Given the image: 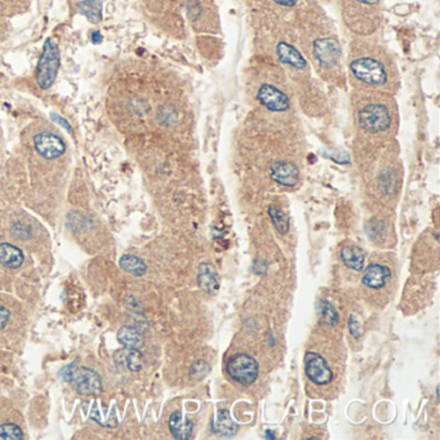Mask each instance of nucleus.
<instances>
[{
    "label": "nucleus",
    "instance_id": "f257e3e1",
    "mask_svg": "<svg viewBox=\"0 0 440 440\" xmlns=\"http://www.w3.org/2000/svg\"><path fill=\"white\" fill-rule=\"evenodd\" d=\"M346 80L353 89L395 96L400 87V74L394 58L381 44L360 38L351 43Z\"/></svg>",
    "mask_w": 440,
    "mask_h": 440
},
{
    "label": "nucleus",
    "instance_id": "f03ea898",
    "mask_svg": "<svg viewBox=\"0 0 440 440\" xmlns=\"http://www.w3.org/2000/svg\"><path fill=\"white\" fill-rule=\"evenodd\" d=\"M351 111L354 124L363 136L384 140L397 133L399 109L394 96L354 89Z\"/></svg>",
    "mask_w": 440,
    "mask_h": 440
},
{
    "label": "nucleus",
    "instance_id": "7ed1b4c3",
    "mask_svg": "<svg viewBox=\"0 0 440 440\" xmlns=\"http://www.w3.org/2000/svg\"><path fill=\"white\" fill-rule=\"evenodd\" d=\"M291 85L283 69L269 66L254 69V75H250L248 89L252 100L261 110L272 114H285L292 109Z\"/></svg>",
    "mask_w": 440,
    "mask_h": 440
},
{
    "label": "nucleus",
    "instance_id": "20e7f679",
    "mask_svg": "<svg viewBox=\"0 0 440 440\" xmlns=\"http://www.w3.org/2000/svg\"><path fill=\"white\" fill-rule=\"evenodd\" d=\"M346 25L359 35H369L380 25L381 0H340Z\"/></svg>",
    "mask_w": 440,
    "mask_h": 440
},
{
    "label": "nucleus",
    "instance_id": "39448f33",
    "mask_svg": "<svg viewBox=\"0 0 440 440\" xmlns=\"http://www.w3.org/2000/svg\"><path fill=\"white\" fill-rule=\"evenodd\" d=\"M60 63L61 60L58 45L51 38H47L43 45L42 56L38 61L35 72L36 83L42 89H50L54 84L60 70Z\"/></svg>",
    "mask_w": 440,
    "mask_h": 440
},
{
    "label": "nucleus",
    "instance_id": "423d86ee",
    "mask_svg": "<svg viewBox=\"0 0 440 440\" xmlns=\"http://www.w3.org/2000/svg\"><path fill=\"white\" fill-rule=\"evenodd\" d=\"M61 378L70 382L74 388L84 395H100L102 393V381L98 373L87 367H78L76 362L61 371Z\"/></svg>",
    "mask_w": 440,
    "mask_h": 440
},
{
    "label": "nucleus",
    "instance_id": "0eeeda50",
    "mask_svg": "<svg viewBox=\"0 0 440 440\" xmlns=\"http://www.w3.org/2000/svg\"><path fill=\"white\" fill-rule=\"evenodd\" d=\"M226 372L232 381L247 388L254 384L258 377L260 367L254 358L248 354H235L226 363Z\"/></svg>",
    "mask_w": 440,
    "mask_h": 440
},
{
    "label": "nucleus",
    "instance_id": "6e6552de",
    "mask_svg": "<svg viewBox=\"0 0 440 440\" xmlns=\"http://www.w3.org/2000/svg\"><path fill=\"white\" fill-rule=\"evenodd\" d=\"M305 373L309 380L318 385L325 386L333 381V372L328 367L324 358L315 351H307L305 354Z\"/></svg>",
    "mask_w": 440,
    "mask_h": 440
},
{
    "label": "nucleus",
    "instance_id": "1a4fd4ad",
    "mask_svg": "<svg viewBox=\"0 0 440 440\" xmlns=\"http://www.w3.org/2000/svg\"><path fill=\"white\" fill-rule=\"evenodd\" d=\"M34 147L39 155H42L44 159H48V160L57 159L63 155V153L66 151L63 138L50 132L38 133L34 137Z\"/></svg>",
    "mask_w": 440,
    "mask_h": 440
},
{
    "label": "nucleus",
    "instance_id": "9d476101",
    "mask_svg": "<svg viewBox=\"0 0 440 440\" xmlns=\"http://www.w3.org/2000/svg\"><path fill=\"white\" fill-rule=\"evenodd\" d=\"M270 176L276 184L287 188H294L300 181V170L294 163L280 160L270 168Z\"/></svg>",
    "mask_w": 440,
    "mask_h": 440
},
{
    "label": "nucleus",
    "instance_id": "9b49d317",
    "mask_svg": "<svg viewBox=\"0 0 440 440\" xmlns=\"http://www.w3.org/2000/svg\"><path fill=\"white\" fill-rule=\"evenodd\" d=\"M390 279H391V272L388 267L380 263H371L364 270L362 283L368 289L380 291L388 285Z\"/></svg>",
    "mask_w": 440,
    "mask_h": 440
},
{
    "label": "nucleus",
    "instance_id": "f8f14e48",
    "mask_svg": "<svg viewBox=\"0 0 440 440\" xmlns=\"http://www.w3.org/2000/svg\"><path fill=\"white\" fill-rule=\"evenodd\" d=\"M168 425H169L170 434L173 435L175 439L186 440L192 437L194 424L189 419H186L185 416H182V413H179V412L172 413V416L169 417Z\"/></svg>",
    "mask_w": 440,
    "mask_h": 440
},
{
    "label": "nucleus",
    "instance_id": "ddd939ff",
    "mask_svg": "<svg viewBox=\"0 0 440 440\" xmlns=\"http://www.w3.org/2000/svg\"><path fill=\"white\" fill-rule=\"evenodd\" d=\"M198 285L200 289L208 292V294H216L220 288L219 282V275L216 272V267L212 263H203L200 265L199 273H198Z\"/></svg>",
    "mask_w": 440,
    "mask_h": 440
},
{
    "label": "nucleus",
    "instance_id": "4468645a",
    "mask_svg": "<svg viewBox=\"0 0 440 440\" xmlns=\"http://www.w3.org/2000/svg\"><path fill=\"white\" fill-rule=\"evenodd\" d=\"M116 362L118 364H122L123 367L132 371V372H138L144 368L145 360L142 354L138 351V349H124V350H119L116 353Z\"/></svg>",
    "mask_w": 440,
    "mask_h": 440
},
{
    "label": "nucleus",
    "instance_id": "2eb2a0df",
    "mask_svg": "<svg viewBox=\"0 0 440 440\" xmlns=\"http://www.w3.org/2000/svg\"><path fill=\"white\" fill-rule=\"evenodd\" d=\"M341 260L349 269L362 272L366 263V254L358 245H346L341 250Z\"/></svg>",
    "mask_w": 440,
    "mask_h": 440
},
{
    "label": "nucleus",
    "instance_id": "dca6fc26",
    "mask_svg": "<svg viewBox=\"0 0 440 440\" xmlns=\"http://www.w3.org/2000/svg\"><path fill=\"white\" fill-rule=\"evenodd\" d=\"M23 253L20 248L12 245L10 243L0 244V263L8 269H19L23 263Z\"/></svg>",
    "mask_w": 440,
    "mask_h": 440
},
{
    "label": "nucleus",
    "instance_id": "f3484780",
    "mask_svg": "<svg viewBox=\"0 0 440 440\" xmlns=\"http://www.w3.org/2000/svg\"><path fill=\"white\" fill-rule=\"evenodd\" d=\"M212 430L219 437L231 438L238 432V426L231 419L228 410H220L217 419L212 424Z\"/></svg>",
    "mask_w": 440,
    "mask_h": 440
},
{
    "label": "nucleus",
    "instance_id": "a211bd4d",
    "mask_svg": "<svg viewBox=\"0 0 440 440\" xmlns=\"http://www.w3.org/2000/svg\"><path fill=\"white\" fill-rule=\"evenodd\" d=\"M118 341L128 349H140L144 345V337L141 332L133 327H122L118 333Z\"/></svg>",
    "mask_w": 440,
    "mask_h": 440
},
{
    "label": "nucleus",
    "instance_id": "6ab92c4d",
    "mask_svg": "<svg viewBox=\"0 0 440 440\" xmlns=\"http://www.w3.org/2000/svg\"><path fill=\"white\" fill-rule=\"evenodd\" d=\"M78 12L94 23L102 20V3L100 0H84L78 4Z\"/></svg>",
    "mask_w": 440,
    "mask_h": 440
},
{
    "label": "nucleus",
    "instance_id": "aec40b11",
    "mask_svg": "<svg viewBox=\"0 0 440 440\" xmlns=\"http://www.w3.org/2000/svg\"><path fill=\"white\" fill-rule=\"evenodd\" d=\"M119 265L124 272L132 274L135 276H142L147 272L146 263L142 261L140 257L132 256V254L123 256L119 261Z\"/></svg>",
    "mask_w": 440,
    "mask_h": 440
},
{
    "label": "nucleus",
    "instance_id": "412c9836",
    "mask_svg": "<svg viewBox=\"0 0 440 440\" xmlns=\"http://www.w3.org/2000/svg\"><path fill=\"white\" fill-rule=\"evenodd\" d=\"M318 309H319V318L324 324L329 325V327H336L338 324V319H340L338 313H337L335 306L329 301L322 300L318 305Z\"/></svg>",
    "mask_w": 440,
    "mask_h": 440
},
{
    "label": "nucleus",
    "instance_id": "4be33fe9",
    "mask_svg": "<svg viewBox=\"0 0 440 440\" xmlns=\"http://www.w3.org/2000/svg\"><path fill=\"white\" fill-rule=\"evenodd\" d=\"M269 216H270V219L273 221L274 226H275L276 230L279 231L280 234H283V235L288 232L289 222H288V219L285 217V214H284L282 210L272 206V207L269 208Z\"/></svg>",
    "mask_w": 440,
    "mask_h": 440
},
{
    "label": "nucleus",
    "instance_id": "5701e85b",
    "mask_svg": "<svg viewBox=\"0 0 440 440\" xmlns=\"http://www.w3.org/2000/svg\"><path fill=\"white\" fill-rule=\"evenodd\" d=\"M23 439L22 430L14 424H3L0 425V440Z\"/></svg>",
    "mask_w": 440,
    "mask_h": 440
},
{
    "label": "nucleus",
    "instance_id": "b1692460",
    "mask_svg": "<svg viewBox=\"0 0 440 440\" xmlns=\"http://www.w3.org/2000/svg\"><path fill=\"white\" fill-rule=\"evenodd\" d=\"M190 371H191V377L199 381V380L206 377V376L210 373V367L206 362L198 360V362H195V363L192 364V367H191Z\"/></svg>",
    "mask_w": 440,
    "mask_h": 440
},
{
    "label": "nucleus",
    "instance_id": "393cba45",
    "mask_svg": "<svg viewBox=\"0 0 440 440\" xmlns=\"http://www.w3.org/2000/svg\"><path fill=\"white\" fill-rule=\"evenodd\" d=\"M349 331L350 333L353 335L354 338H360L363 336V331H362V325L360 322L358 320L357 315H351L350 319H349Z\"/></svg>",
    "mask_w": 440,
    "mask_h": 440
},
{
    "label": "nucleus",
    "instance_id": "a878e982",
    "mask_svg": "<svg viewBox=\"0 0 440 440\" xmlns=\"http://www.w3.org/2000/svg\"><path fill=\"white\" fill-rule=\"evenodd\" d=\"M10 318H11L10 311L4 306L0 305V329L6 328V325L8 324V322H10Z\"/></svg>",
    "mask_w": 440,
    "mask_h": 440
},
{
    "label": "nucleus",
    "instance_id": "bb28decb",
    "mask_svg": "<svg viewBox=\"0 0 440 440\" xmlns=\"http://www.w3.org/2000/svg\"><path fill=\"white\" fill-rule=\"evenodd\" d=\"M51 118H52L53 122H56V123L61 124V126H63V128H65V129L67 131V132H72V124H70V123H69V122H67V120H66L65 118L58 116V114H52V116H51Z\"/></svg>",
    "mask_w": 440,
    "mask_h": 440
},
{
    "label": "nucleus",
    "instance_id": "cd10ccee",
    "mask_svg": "<svg viewBox=\"0 0 440 440\" xmlns=\"http://www.w3.org/2000/svg\"><path fill=\"white\" fill-rule=\"evenodd\" d=\"M273 1L284 8H294L298 4V0H273Z\"/></svg>",
    "mask_w": 440,
    "mask_h": 440
},
{
    "label": "nucleus",
    "instance_id": "c85d7f7f",
    "mask_svg": "<svg viewBox=\"0 0 440 440\" xmlns=\"http://www.w3.org/2000/svg\"><path fill=\"white\" fill-rule=\"evenodd\" d=\"M92 42L95 43V44H101V43L104 42L102 34L100 32H92Z\"/></svg>",
    "mask_w": 440,
    "mask_h": 440
}]
</instances>
